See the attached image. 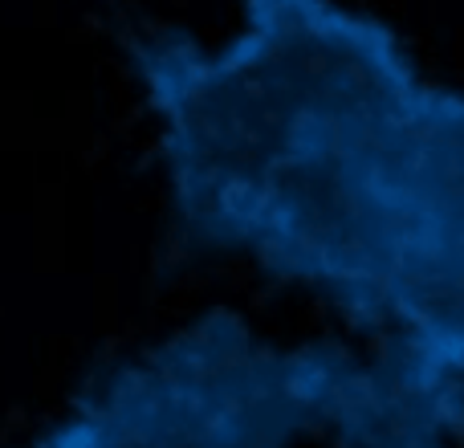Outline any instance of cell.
Returning <instances> with one entry per match:
<instances>
[{
  "label": "cell",
  "mask_w": 464,
  "mask_h": 448,
  "mask_svg": "<svg viewBox=\"0 0 464 448\" xmlns=\"http://www.w3.org/2000/svg\"><path fill=\"white\" fill-rule=\"evenodd\" d=\"M160 119L176 224L464 384V94L338 0H240L237 37L119 33Z\"/></svg>",
  "instance_id": "obj_1"
},
{
  "label": "cell",
  "mask_w": 464,
  "mask_h": 448,
  "mask_svg": "<svg viewBox=\"0 0 464 448\" xmlns=\"http://www.w3.org/2000/svg\"><path fill=\"white\" fill-rule=\"evenodd\" d=\"M362 363L343 346H269L232 310L90 379L37 448H294L330 433Z\"/></svg>",
  "instance_id": "obj_2"
}]
</instances>
